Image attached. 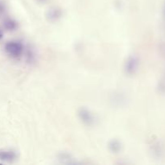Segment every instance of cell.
<instances>
[{
	"label": "cell",
	"mask_w": 165,
	"mask_h": 165,
	"mask_svg": "<svg viewBox=\"0 0 165 165\" xmlns=\"http://www.w3.org/2000/svg\"><path fill=\"white\" fill-rule=\"evenodd\" d=\"M4 51L12 59H19L24 54L25 48L20 40H11L4 45Z\"/></svg>",
	"instance_id": "1"
},
{
	"label": "cell",
	"mask_w": 165,
	"mask_h": 165,
	"mask_svg": "<svg viewBox=\"0 0 165 165\" xmlns=\"http://www.w3.org/2000/svg\"><path fill=\"white\" fill-rule=\"evenodd\" d=\"M140 64V58L137 57L136 55H130L126 57L125 62H124L123 70L126 75L133 76L139 70Z\"/></svg>",
	"instance_id": "2"
},
{
	"label": "cell",
	"mask_w": 165,
	"mask_h": 165,
	"mask_svg": "<svg viewBox=\"0 0 165 165\" xmlns=\"http://www.w3.org/2000/svg\"><path fill=\"white\" fill-rule=\"evenodd\" d=\"M77 117L84 125L92 126L96 123V118L94 113L86 107H81L77 110Z\"/></svg>",
	"instance_id": "3"
},
{
	"label": "cell",
	"mask_w": 165,
	"mask_h": 165,
	"mask_svg": "<svg viewBox=\"0 0 165 165\" xmlns=\"http://www.w3.org/2000/svg\"><path fill=\"white\" fill-rule=\"evenodd\" d=\"M63 15L62 10L57 7H53L48 10L46 12V19L49 20L51 23L57 22L58 20H60Z\"/></svg>",
	"instance_id": "4"
},
{
	"label": "cell",
	"mask_w": 165,
	"mask_h": 165,
	"mask_svg": "<svg viewBox=\"0 0 165 165\" xmlns=\"http://www.w3.org/2000/svg\"><path fill=\"white\" fill-rule=\"evenodd\" d=\"M17 158V155L12 150L0 151V161L4 163H12Z\"/></svg>",
	"instance_id": "5"
},
{
	"label": "cell",
	"mask_w": 165,
	"mask_h": 165,
	"mask_svg": "<svg viewBox=\"0 0 165 165\" xmlns=\"http://www.w3.org/2000/svg\"><path fill=\"white\" fill-rule=\"evenodd\" d=\"M108 148L110 151L112 153H119L122 149V142L116 139L111 140L108 142Z\"/></svg>",
	"instance_id": "6"
},
{
	"label": "cell",
	"mask_w": 165,
	"mask_h": 165,
	"mask_svg": "<svg viewBox=\"0 0 165 165\" xmlns=\"http://www.w3.org/2000/svg\"><path fill=\"white\" fill-rule=\"evenodd\" d=\"M3 28L8 31H15L18 28V23L13 19H6L3 21Z\"/></svg>",
	"instance_id": "7"
},
{
	"label": "cell",
	"mask_w": 165,
	"mask_h": 165,
	"mask_svg": "<svg viewBox=\"0 0 165 165\" xmlns=\"http://www.w3.org/2000/svg\"><path fill=\"white\" fill-rule=\"evenodd\" d=\"M58 159H60L61 163H63V164H73V163H74L72 161L73 158H72L71 155L66 153V152L60 153V155L58 156Z\"/></svg>",
	"instance_id": "8"
},
{
	"label": "cell",
	"mask_w": 165,
	"mask_h": 165,
	"mask_svg": "<svg viewBox=\"0 0 165 165\" xmlns=\"http://www.w3.org/2000/svg\"><path fill=\"white\" fill-rule=\"evenodd\" d=\"M159 91L161 94H165V74L159 83Z\"/></svg>",
	"instance_id": "9"
},
{
	"label": "cell",
	"mask_w": 165,
	"mask_h": 165,
	"mask_svg": "<svg viewBox=\"0 0 165 165\" xmlns=\"http://www.w3.org/2000/svg\"><path fill=\"white\" fill-rule=\"evenodd\" d=\"M6 5H5V3H3V1H1L0 0V18L3 16V15L5 14V12H6Z\"/></svg>",
	"instance_id": "10"
},
{
	"label": "cell",
	"mask_w": 165,
	"mask_h": 165,
	"mask_svg": "<svg viewBox=\"0 0 165 165\" xmlns=\"http://www.w3.org/2000/svg\"><path fill=\"white\" fill-rule=\"evenodd\" d=\"M163 18H164V22L165 24V0L163 4Z\"/></svg>",
	"instance_id": "11"
},
{
	"label": "cell",
	"mask_w": 165,
	"mask_h": 165,
	"mask_svg": "<svg viewBox=\"0 0 165 165\" xmlns=\"http://www.w3.org/2000/svg\"><path fill=\"white\" fill-rule=\"evenodd\" d=\"M37 2L39 3H41V4H44V3H48L49 0H36Z\"/></svg>",
	"instance_id": "12"
},
{
	"label": "cell",
	"mask_w": 165,
	"mask_h": 165,
	"mask_svg": "<svg viewBox=\"0 0 165 165\" xmlns=\"http://www.w3.org/2000/svg\"><path fill=\"white\" fill-rule=\"evenodd\" d=\"M3 38V30H1L0 29V40H2Z\"/></svg>",
	"instance_id": "13"
}]
</instances>
